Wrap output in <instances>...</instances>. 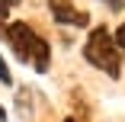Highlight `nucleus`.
Instances as JSON below:
<instances>
[{"mask_svg":"<svg viewBox=\"0 0 125 122\" xmlns=\"http://www.w3.org/2000/svg\"><path fill=\"white\" fill-rule=\"evenodd\" d=\"M0 122H7V109L3 106H0Z\"/></svg>","mask_w":125,"mask_h":122,"instance_id":"obj_9","label":"nucleus"},{"mask_svg":"<svg viewBox=\"0 0 125 122\" xmlns=\"http://www.w3.org/2000/svg\"><path fill=\"white\" fill-rule=\"evenodd\" d=\"M64 122H77V119H64Z\"/></svg>","mask_w":125,"mask_h":122,"instance_id":"obj_10","label":"nucleus"},{"mask_svg":"<svg viewBox=\"0 0 125 122\" xmlns=\"http://www.w3.org/2000/svg\"><path fill=\"white\" fill-rule=\"evenodd\" d=\"M29 90H19V96H16V103H19V112H22V119H32V112H29V96H26Z\"/></svg>","mask_w":125,"mask_h":122,"instance_id":"obj_4","label":"nucleus"},{"mask_svg":"<svg viewBox=\"0 0 125 122\" xmlns=\"http://www.w3.org/2000/svg\"><path fill=\"white\" fill-rule=\"evenodd\" d=\"M103 3H109V10H125V0H103Z\"/></svg>","mask_w":125,"mask_h":122,"instance_id":"obj_8","label":"nucleus"},{"mask_svg":"<svg viewBox=\"0 0 125 122\" xmlns=\"http://www.w3.org/2000/svg\"><path fill=\"white\" fill-rule=\"evenodd\" d=\"M48 10H52L55 22H61V26H77V29H87L90 26V13L87 10H77L71 0H48Z\"/></svg>","mask_w":125,"mask_h":122,"instance_id":"obj_3","label":"nucleus"},{"mask_svg":"<svg viewBox=\"0 0 125 122\" xmlns=\"http://www.w3.org/2000/svg\"><path fill=\"white\" fill-rule=\"evenodd\" d=\"M0 39L13 48V55L22 64H32L39 74H45L52 67V45L29 22H0Z\"/></svg>","mask_w":125,"mask_h":122,"instance_id":"obj_1","label":"nucleus"},{"mask_svg":"<svg viewBox=\"0 0 125 122\" xmlns=\"http://www.w3.org/2000/svg\"><path fill=\"white\" fill-rule=\"evenodd\" d=\"M112 39H115V45H119L122 52H125V22H122V26H119V29L112 32Z\"/></svg>","mask_w":125,"mask_h":122,"instance_id":"obj_6","label":"nucleus"},{"mask_svg":"<svg viewBox=\"0 0 125 122\" xmlns=\"http://www.w3.org/2000/svg\"><path fill=\"white\" fill-rule=\"evenodd\" d=\"M16 3H19V0H0V19H3V16H7V13H10Z\"/></svg>","mask_w":125,"mask_h":122,"instance_id":"obj_7","label":"nucleus"},{"mask_svg":"<svg viewBox=\"0 0 125 122\" xmlns=\"http://www.w3.org/2000/svg\"><path fill=\"white\" fill-rule=\"evenodd\" d=\"M83 58H87L96 71L109 74L112 80L122 74V48L115 45V39L109 35L106 26L90 29V35H87V42H83Z\"/></svg>","mask_w":125,"mask_h":122,"instance_id":"obj_2","label":"nucleus"},{"mask_svg":"<svg viewBox=\"0 0 125 122\" xmlns=\"http://www.w3.org/2000/svg\"><path fill=\"white\" fill-rule=\"evenodd\" d=\"M0 84L13 87V74H10V67H7V61H3V58H0Z\"/></svg>","mask_w":125,"mask_h":122,"instance_id":"obj_5","label":"nucleus"}]
</instances>
